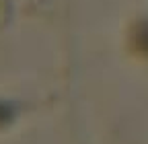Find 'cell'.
Segmentation results:
<instances>
[{
	"mask_svg": "<svg viewBox=\"0 0 148 144\" xmlns=\"http://www.w3.org/2000/svg\"><path fill=\"white\" fill-rule=\"evenodd\" d=\"M134 43L140 51L148 53V23H142L134 33Z\"/></svg>",
	"mask_w": 148,
	"mask_h": 144,
	"instance_id": "1",
	"label": "cell"
}]
</instances>
